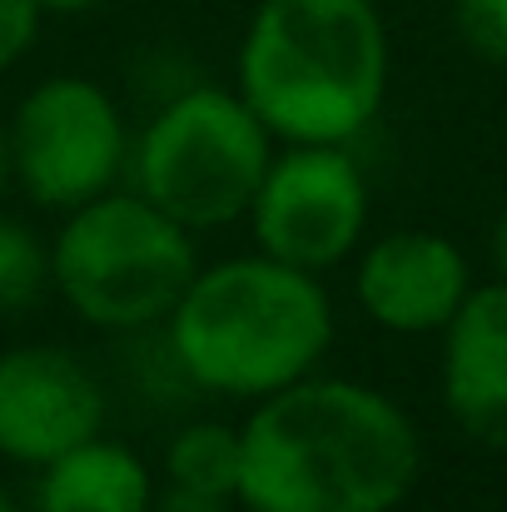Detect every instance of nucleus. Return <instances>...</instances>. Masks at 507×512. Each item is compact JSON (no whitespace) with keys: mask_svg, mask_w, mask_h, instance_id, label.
<instances>
[{"mask_svg":"<svg viewBox=\"0 0 507 512\" xmlns=\"http://www.w3.org/2000/svg\"><path fill=\"white\" fill-rule=\"evenodd\" d=\"M135 130L90 75H45L10 110V165L30 204L70 214L130 179Z\"/></svg>","mask_w":507,"mask_h":512,"instance_id":"nucleus-6","label":"nucleus"},{"mask_svg":"<svg viewBox=\"0 0 507 512\" xmlns=\"http://www.w3.org/2000/svg\"><path fill=\"white\" fill-rule=\"evenodd\" d=\"M199 264L194 229L130 184L60 214L50 239V289L85 329L110 339L165 329Z\"/></svg>","mask_w":507,"mask_h":512,"instance_id":"nucleus-4","label":"nucleus"},{"mask_svg":"<svg viewBox=\"0 0 507 512\" xmlns=\"http://www.w3.org/2000/svg\"><path fill=\"white\" fill-rule=\"evenodd\" d=\"M110 388L65 343H15L0 353V458L45 468L105 433Z\"/></svg>","mask_w":507,"mask_h":512,"instance_id":"nucleus-8","label":"nucleus"},{"mask_svg":"<svg viewBox=\"0 0 507 512\" xmlns=\"http://www.w3.org/2000/svg\"><path fill=\"white\" fill-rule=\"evenodd\" d=\"M0 512H20V503H15V498H10L5 488H0Z\"/></svg>","mask_w":507,"mask_h":512,"instance_id":"nucleus-20","label":"nucleus"},{"mask_svg":"<svg viewBox=\"0 0 507 512\" xmlns=\"http://www.w3.org/2000/svg\"><path fill=\"white\" fill-rule=\"evenodd\" d=\"M493 264H498V274L507 279V209L498 214V224H493Z\"/></svg>","mask_w":507,"mask_h":512,"instance_id":"nucleus-19","label":"nucleus"},{"mask_svg":"<svg viewBox=\"0 0 507 512\" xmlns=\"http://www.w3.org/2000/svg\"><path fill=\"white\" fill-rule=\"evenodd\" d=\"M348 269L358 314L393 339H438L478 284L463 244L438 229H388L363 239Z\"/></svg>","mask_w":507,"mask_h":512,"instance_id":"nucleus-9","label":"nucleus"},{"mask_svg":"<svg viewBox=\"0 0 507 512\" xmlns=\"http://www.w3.org/2000/svg\"><path fill=\"white\" fill-rule=\"evenodd\" d=\"M373 219V189L348 145H279L244 214L259 254L309 274L343 269Z\"/></svg>","mask_w":507,"mask_h":512,"instance_id":"nucleus-7","label":"nucleus"},{"mask_svg":"<svg viewBox=\"0 0 507 512\" xmlns=\"http://www.w3.org/2000/svg\"><path fill=\"white\" fill-rule=\"evenodd\" d=\"M160 334L199 398L249 408L319 373L338 319L324 274L249 249L199 264Z\"/></svg>","mask_w":507,"mask_h":512,"instance_id":"nucleus-3","label":"nucleus"},{"mask_svg":"<svg viewBox=\"0 0 507 512\" xmlns=\"http://www.w3.org/2000/svg\"><path fill=\"white\" fill-rule=\"evenodd\" d=\"M40 25L45 15L35 0H0V75L30 55V45L40 40Z\"/></svg>","mask_w":507,"mask_h":512,"instance_id":"nucleus-15","label":"nucleus"},{"mask_svg":"<svg viewBox=\"0 0 507 512\" xmlns=\"http://www.w3.org/2000/svg\"><path fill=\"white\" fill-rule=\"evenodd\" d=\"M393 85L378 0H259L234 50V90L279 145H358Z\"/></svg>","mask_w":507,"mask_h":512,"instance_id":"nucleus-2","label":"nucleus"},{"mask_svg":"<svg viewBox=\"0 0 507 512\" xmlns=\"http://www.w3.org/2000/svg\"><path fill=\"white\" fill-rule=\"evenodd\" d=\"M160 483L239 498V423H224V418L179 423L160 458Z\"/></svg>","mask_w":507,"mask_h":512,"instance_id":"nucleus-12","label":"nucleus"},{"mask_svg":"<svg viewBox=\"0 0 507 512\" xmlns=\"http://www.w3.org/2000/svg\"><path fill=\"white\" fill-rule=\"evenodd\" d=\"M35 5H40V15H90L105 0H35Z\"/></svg>","mask_w":507,"mask_h":512,"instance_id":"nucleus-17","label":"nucleus"},{"mask_svg":"<svg viewBox=\"0 0 507 512\" xmlns=\"http://www.w3.org/2000/svg\"><path fill=\"white\" fill-rule=\"evenodd\" d=\"M418 478L413 413L363 378L319 368L239 418L244 512H398Z\"/></svg>","mask_w":507,"mask_h":512,"instance_id":"nucleus-1","label":"nucleus"},{"mask_svg":"<svg viewBox=\"0 0 507 512\" xmlns=\"http://www.w3.org/2000/svg\"><path fill=\"white\" fill-rule=\"evenodd\" d=\"M160 473L125 438L95 433L35 468V512H155Z\"/></svg>","mask_w":507,"mask_h":512,"instance_id":"nucleus-11","label":"nucleus"},{"mask_svg":"<svg viewBox=\"0 0 507 512\" xmlns=\"http://www.w3.org/2000/svg\"><path fill=\"white\" fill-rule=\"evenodd\" d=\"M279 155L269 125L234 85L189 80L165 95L130 145V189L194 234L239 224Z\"/></svg>","mask_w":507,"mask_h":512,"instance_id":"nucleus-5","label":"nucleus"},{"mask_svg":"<svg viewBox=\"0 0 507 512\" xmlns=\"http://www.w3.org/2000/svg\"><path fill=\"white\" fill-rule=\"evenodd\" d=\"M458 40L488 65H507V0H453Z\"/></svg>","mask_w":507,"mask_h":512,"instance_id":"nucleus-14","label":"nucleus"},{"mask_svg":"<svg viewBox=\"0 0 507 512\" xmlns=\"http://www.w3.org/2000/svg\"><path fill=\"white\" fill-rule=\"evenodd\" d=\"M15 184V165H10V115H0V194Z\"/></svg>","mask_w":507,"mask_h":512,"instance_id":"nucleus-18","label":"nucleus"},{"mask_svg":"<svg viewBox=\"0 0 507 512\" xmlns=\"http://www.w3.org/2000/svg\"><path fill=\"white\" fill-rule=\"evenodd\" d=\"M438 398L463 438L507 453V279L473 284L438 334Z\"/></svg>","mask_w":507,"mask_h":512,"instance_id":"nucleus-10","label":"nucleus"},{"mask_svg":"<svg viewBox=\"0 0 507 512\" xmlns=\"http://www.w3.org/2000/svg\"><path fill=\"white\" fill-rule=\"evenodd\" d=\"M155 512H244L239 498H219V493H194V488H169L160 483Z\"/></svg>","mask_w":507,"mask_h":512,"instance_id":"nucleus-16","label":"nucleus"},{"mask_svg":"<svg viewBox=\"0 0 507 512\" xmlns=\"http://www.w3.org/2000/svg\"><path fill=\"white\" fill-rule=\"evenodd\" d=\"M45 289H50V244L15 214H0V319L25 314Z\"/></svg>","mask_w":507,"mask_h":512,"instance_id":"nucleus-13","label":"nucleus"}]
</instances>
